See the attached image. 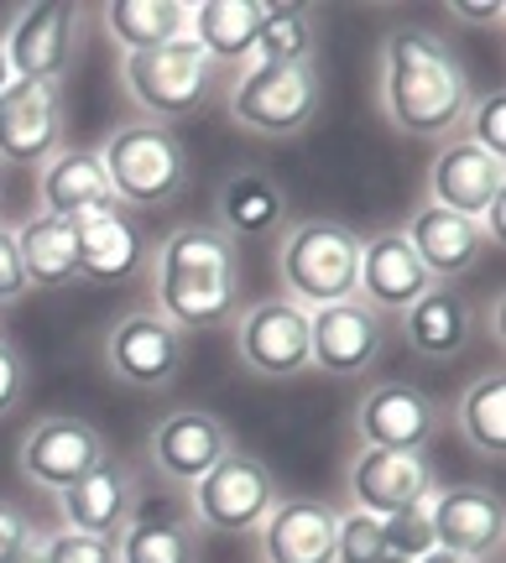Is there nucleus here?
Returning <instances> with one entry per match:
<instances>
[{"mask_svg": "<svg viewBox=\"0 0 506 563\" xmlns=\"http://www.w3.org/2000/svg\"><path fill=\"white\" fill-rule=\"evenodd\" d=\"M283 501L277 496V481L256 454L245 449H230L199 485H194V522L209 527V532H256L266 522V511Z\"/></svg>", "mask_w": 506, "mask_h": 563, "instance_id": "nucleus-9", "label": "nucleus"}, {"mask_svg": "<svg viewBox=\"0 0 506 563\" xmlns=\"http://www.w3.org/2000/svg\"><path fill=\"white\" fill-rule=\"evenodd\" d=\"M74 241H79V277L89 282H131L146 262V230L125 203L74 220Z\"/></svg>", "mask_w": 506, "mask_h": 563, "instance_id": "nucleus-22", "label": "nucleus"}, {"mask_svg": "<svg viewBox=\"0 0 506 563\" xmlns=\"http://www.w3.org/2000/svg\"><path fill=\"white\" fill-rule=\"evenodd\" d=\"M105 32L125 53H146V47H163L173 37H188V5H178V0H110Z\"/></svg>", "mask_w": 506, "mask_h": 563, "instance_id": "nucleus-30", "label": "nucleus"}, {"mask_svg": "<svg viewBox=\"0 0 506 563\" xmlns=\"http://www.w3.org/2000/svg\"><path fill=\"white\" fill-rule=\"evenodd\" d=\"M11 84V63H6V47H0V89Z\"/></svg>", "mask_w": 506, "mask_h": 563, "instance_id": "nucleus-43", "label": "nucleus"}, {"mask_svg": "<svg viewBox=\"0 0 506 563\" xmlns=\"http://www.w3.org/2000/svg\"><path fill=\"white\" fill-rule=\"evenodd\" d=\"M433 277L424 272V262L413 256L403 230H382L361 241V277H355V298L371 302L376 313H407L413 302L424 298Z\"/></svg>", "mask_w": 506, "mask_h": 563, "instance_id": "nucleus-18", "label": "nucleus"}, {"mask_svg": "<svg viewBox=\"0 0 506 563\" xmlns=\"http://www.w3.org/2000/svg\"><path fill=\"white\" fill-rule=\"evenodd\" d=\"M403 235H407V245H413V256L424 262L428 277L444 282V287H454V277L475 272V266H481V256L491 251L481 220L449 214V209H439V203H424Z\"/></svg>", "mask_w": 506, "mask_h": 563, "instance_id": "nucleus-20", "label": "nucleus"}, {"mask_svg": "<svg viewBox=\"0 0 506 563\" xmlns=\"http://www.w3.org/2000/svg\"><path fill=\"white\" fill-rule=\"evenodd\" d=\"M334 522L340 511L324 501H277L266 511L262 532V559L266 563H334Z\"/></svg>", "mask_w": 506, "mask_h": 563, "instance_id": "nucleus-26", "label": "nucleus"}, {"mask_svg": "<svg viewBox=\"0 0 506 563\" xmlns=\"http://www.w3.org/2000/svg\"><path fill=\"white\" fill-rule=\"evenodd\" d=\"M21 245V266L32 292H58L68 282H79V241H74V224L53 220V214H32L16 230Z\"/></svg>", "mask_w": 506, "mask_h": 563, "instance_id": "nucleus-29", "label": "nucleus"}, {"mask_svg": "<svg viewBox=\"0 0 506 563\" xmlns=\"http://www.w3.org/2000/svg\"><path fill=\"white\" fill-rule=\"evenodd\" d=\"M0 199H6V188H0Z\"/></svg>", "mask_w": 506, "mask_h": 563, "instance_id": "nucleus-45", "label": "nucleus"}, {"mask_svg": "<svg viewBox=\"0 0 506 563\" xmlns=\"http://www.w3.org/2000/svg\"><path fill=\"white\" fill-rule=\"evenodd\" d=\"M314 42H319V26H314V11H308V5H272L262 21V32H256L251 63H272V68L314 63Z\"/></svg>", "mask_w": 506, "mask_h": 563, "instance_id": "nucleus-32", "label": "nucleus"}, {"mask_svg": "<svg viewBox=\"0 0 506 563\" xmlns=\"http://www.w3.org/2000/svg\"><path fill=\"white\" fill-rule=\"evenodd\" d=\"M136 501H142V496H136V475H131L121 460H105V464H95L79 485L63 490L58 511H63V527H68V532L116 538Z\"/></svg>", "mask_w": 506, "mask_h": 563, "instance_id": "nucleus-25", "label": "nucleus"}, {"mask_svg": "<svg viewBox=\"0 0 506 563\" xmlns=\"http://www.w3.org/2000/svg\"><path fill=\"white\" fill-rule=\"evenodd\" d=\"M68 136L63 84L11 79L0 89V167H47Z\"/></svg>", "mask_w": 506, "mask_h": 563, "instance_id": "nucleus-8", "label": "nucleus"}, {"mask_svg": "<svg viewBox=\"0 0 506 563\" xmlns=\"http://www.w3.org/2000/svg\"><path fill=\"white\" fill-rule=\"evenodd\" d=\"M121 563H204V527L173 501H136L116 532Z\"/></svg>", "mask_w": 506, "mask_h": 563, "instance_id": "nucleus-19", "label": "nucleus"}, {"mask_svg": "<svg viewBox=\"0 0 506 563\" xmlns=\"http://www.w3.org/2000/svg\"><path fill=\"white\" fill-rule=\"evenodd\" d=\"M277 277H283V298L314 308L355 298V277H361V235L340 220H298L283 230V251H277Z\"/></svg>", "mask_w": 506, "mask_h": 563, "instance_id": "nucleus-4", "label": "nucleus"}, {"mask_svg": "<svg viewBox=\"0 0 506 563\" xmlns=\"http://www.w3.org/2000/svg\"><path fill=\"white\" fill-rule=\"evenodd\" d=\"M428 194L449 209V214H465V220H481L486 214V203L496 194H506V167L496 157H486L481 146H470L465 136H454L439 146V157L428 167Z\"/></svg>", "mask_w": 506, "mask_h": 563, "instance_id": "nucleus-21", "label": "nucleus"}, {"mask_svg": "<svg viewBox=\"0 0 506 563\" xmlns=\"http://www.w3.org/2000/svg\"><path fill=\"white\" fill-rule=\"evenodd\" d=\"M449 11L465 26H502V0H454Z\"/></svg>", "mask_w": 506, "mask_h": 563, "instance_id": "nucleus-40", "label": "nucleus"}, {"mask_svg": "<svg viewBox=\"0 0 506 563\" xmlns=\"http://www.w3.org/2000/svg\"><path fill=\"white\" fill-rule=\"evenodd\" d=\"M230 449H235V439H230V428H224L215 412L178 407V412H167V418L152 428L146 460L157 464V475H167L173 485H188V490H194Z\"/></svg>", "mask_w": 506, "mask_h": 563, "instance_id": "nucleus-16", "label": "nucleus"}, {"mask_svg": "<svg viewBox=\"0 0 506 563\" xmlns=\"http://www.w3.org/2000/svg\"><path fill=\"white\" fill-rule=\"evenodd\" d=\"M460 125H465L470 146H481V152H486V157H496V162L506 157V95H502V89L475 95Z\"/></svg>", "mask_w": 506, "mask_h": 563, "instance_id": "nucleus-34", "label": "nucleus"}, {"mask_svg": "<svg viewBox=\"0 0 506 563\" xmlns=\"http://www.w3.org/2000/svg\"><path fill=\"white\" fill-rule=\"evenodd\" d=\"M428 522H433V543L449 553H470V559L502 553L506 511L502 496L486 485H439L428 496Z\"/></svg>", "mask_w": 506, "mask_h": 563, "instance_id": "nucleus-17", "label": "nucleus"}, {"mask_svg": "<svg viewBox=\"0 0 506 563\" xmlns=\"http://www.w3.org/2000/svg\"><path fill=\"white\" fill-rule=\"evenodd\" d=\"M382 563H407V559H397V553H386V559Z\"/></svg>", "mask_w": 506, "mask_h": 563, "instance_id": "nucleus-44", "label": "nucleus"}, {"mask_svg": "<svg viewBox=\"0 0 506 563\" xmlns=\"http://www.w3.org/2000/svg\"><path fill=\"white\" fill-rule=\"evenodd\" d=\"M235 355L256 382H298L308 365V308L293 298H256L235 319Z\"/></svg>", "mask_w": 506, "mask_h": 563, "instance_id": "nucleus-7", "label": "nucleus"}, {"mask_svg": "<svg viewBox=\"0 0 506 563\" xmlns=\"http://www.w3.org/2000/svg\"><path fill=\"white\" fill-rule=\"evenodd\" d=\"M157 302L163 319L183 334H209L241 319L245 308V262L241 245L220 224H178L157 245Z\"/></svg>", "mask_w": 506, "mask_h": 563, "instance_id": "nucleus-1", "label": "nucleus"}, {"mask_svg": "<svg viewBox=\"0 0 506 563\" xmlns=\"http://www.w3.org/2000/svg\"><path fill=\"white\" fill-rule=\"evenodd\" d=\"M105 365L125 386H173L178 371L188 365V334L173 329L163 313H125L105 334Z\"/></svg>", "mask_w": 506, "mask_h": 563, "instance_id": "nucleus-13", "label": "nucleus"}, {"mask_svg": "<svg viewBox=\"0 0 506 563\" xmlns=\"http://www.w3.org/2000/svg\"><path fill=\"white\" fill-rule=\"evenodd\" d=\"M382 538H386V553H397V559L418 563L433 553V522H428V501L424 506H407L397 517H382Z\"/></svg>", "mask_w": 506, "mask_h": 563, "instance_id": "nucleus-35", "label": "nucleus"}, {"mask_svg": "<svg viewBox=\"0 0 506 563\" xmlns=\"http://www.w3.org/2000/svg\"><path fill=\"white\" fill-rule=\"evenodd\" d=\"M418 563H491V559H470V553H449V548H433L428 559H418Z\"/></svg>", "mask_w": 506, "mask_h": 563, "instance_id": "nucleus-41", "label": "nucleus"}, {"mask_svg": "<svg viewBox=\"0 0 506 563\" xmlns=\"http://www.w3.org/2000/svg\"><path fill=\"white\" fill-rule=\"evenodd\" d=\"M439 490V475L428 454H407V449H355L350 460V501L355 511L371 517H397L407 506H424Z\"/></svg>", "mask_w": 506, "mask_h": 563, "instance_id": "nucleus-14", "label": "nucleus"}, {"mask_svg": "<svg viewBox=\"0 0 506 563\" xmlns=\"http://www.w3.org/2000/svg\"><path fill=\"white\" fill-rule=\"evenodd\" d=\"M209 79H215V63L204 58V47L194 37H173L163 47H146V53H125L121 58V84L125 95L136 100L142 121H183L209 100Z\"/></svg>", "mask_w": 506, "mask_h": 563, "instance_id": "nucleus-5", "label": "nucleus"}, {"mask_svg": "<svg viewBox=\"0 0 506 563\" xmlns=\"http://www.w3.org/2000/svg\"><path fill=\"white\" fill-rule=\"evenodd\" d=\"M215 214H220V230L235 245H256L272 241L287 230V194L283 183L262 173V167H235L230 178L220 183V199H215Z\"/></svg>", "mask_w": 506, "mask_h": 563, "instance_id": "nucleus-23", "label": "nucleus"}, {"mask_svg": "<svg viewBox=\"0 0 506 563\" xmlns=\"http://www.w3.org/2000/svg\"><path fill=\"white\" fill-rule=\"evenodd\" d=\"M100 162L125 209H167L188 188V146L163 121H121L100 146Z\"/></svg>", "mask_w": 506, "mask_h": 563, "instance_id": "nucleus-3", "label": "nucleus"}, {"mask_svg": "<svg viewBox=\"0 0 506 563\" xmlns=\"http://www.w3.org/2000/svg\"><path fill=\"white\" fill-rule=\"evenodd\" d=\"M403 334L413 344V355H424V361H454L475 340V308L454 287L433 282L424 298L403 313Z\"/></svg>", "mask_w": 506, "mask_h": 563, "instance_id": "nucleus-27", "label": "nucleus"}, {"mask_svg": "<svg viewBox=\"0 0 506 563\" xmlns=\"http://www.w3.org/2000/svg\"><path fill=\"white\" fill-rule=\"evenodd\" d=\"M355 433L365 449H407L424 454L439 433V402L413 382H376L355 402Z\"/></svg>", "mask_w": 506, "mask_h": 563, "instance_id": "nucleus-15", "label": "nucleus"}, {"mask_svg": "<svg viewBox=\"0 0 506 563\" xmlns=\"http://www.w3.org/2000/svg\"><path fill=\"white\" fill-rule=\"evenodd\" d=\"M79 32L84 16L79 5H26L11 32H6V63H11V79H32V84H63L79 63Z\"/></svg>", "mask_w": 506, "mask_h": 563, "instance_id": "nucleus-12", "label": "nucleus"}, {"mask_svg": "<svg viewBox=\"0 0 506 563\" xmlns=\"http://www.w3.org/2000/svg\"><path fill=\"white\" fill-rule=\"evenodd\" d=\"M42 563H121L116 559V538H89V532H53L42 543Z\"/></svg>", "mask_w": 506, "mask_h": 563, "instance_id": "nucleus-36", "label": "nucleus"}, {"mask_svg": "<svg viewBox=\"0 0 506 563\" xmlns=\"http://www.w3.org/2000/svg\"><path fill=\"white\" fill-rule=\"evenodd\" d=\"M266 11H272V0H209V5L188 11V37L199 42L209 63L245 68Z\"/></svg>", "mask_w": 506, "mask_h": 563, "instance_id": "nucleus-28", "label": "nucleus"}, {"mask_svg": "<svg viewBox=\"0 0 506 563\" xmlns=\"http://www.w3.org/2000/svg\"><path fill=\"white\" fill-rule=\"evenodd\" d=\"M382 559H386L382 517L340 511V522H334V563H382Z\"/></svg>", "mask_w": 506, "mask_h": 563, "instance_id": "nucleus-33", "label": "nucleus"}, {"mask_svg": "<svg viewBox=\"0 0 506 563\" xmlns=\"http://www.w3.org/2000/svg\"><path fill=\"white\" fill-rule=\"evenodd\" d=\"M324 104L319 63H251L230 89V121L256 131V136H304Z\"/></svg>", "mask_w": 506, "mask_h": 563, "instance_id": "nucleus-6", "label": "nucleus"}, {"mask_svg": "<svg viewBox=\"0 0 506 563\" xmlns=\"http://www.w3.org/2000/svg\"><path fill=\"white\" fill-rule=\"evenodd\" d=\"M465 63L439 32L397 26L382 42V110L407 136H449L470 110Z\"/></svg>", "mask_w": 506, "mask_h": 563, "instance_id": "nucleus-2", "label": "nucleus"}, {"mask_svg": "<svg viewBox=\"0 0 506 563\" xmlns=\"http://www.w3.org/2000/svg\"><path fill=\"white\" fill-rule=\"evenodd\" d=\"M386 319L361 298L329 302L308 313V365L324 371L334 382H355L382 361Z\"/></svg>", "mask_w": 506, "mask_h": 563, "instance_id": "nucleus-11", "label": "nucleus"}, {"mask_svg": "<svg viewBox=\"0 0 506 563\" xmlns=\"http://www.w3.org/2000/svg\"><path fill=\"white\" fill-rule=\"evenodd\" d=\"M110 460V443L95 422L84 418H68V412H53V418L32 422L21 433V449H16V464L21 475L37 485V490H53L63 496L68 485H79L95 464Z\"/></svg>", "mask_w": 506, "mask_h": 563, "instance_id": "nucleus-10", "label": "nucleus"}, {"mask_svg": "<svg viewBox=\"0 0 506 563\" xmlns=\"http://www.w3.org/2000/svg\"><path fill=\"white\" fill-rule=\"evenodd\" d=\"M116 188L105 178L100 152H84V146H63L58 157L37 173V209L53 220H84V214H100L116 209Z\"/></svg>", "mask_w": 506, "mask_h": 563, "instance_id": "nucleus-24", "label": "nucleus"}, {"mask_svg": "<svg viewBox=\"0 0 506 563\" xmlns=\"http://www.w3.org/2000/svg\"><path fill=\"white\" fill-rule=\"evenodd\" d=\"M32 538H37V532H32V517H26L16 501L0 496V563H11Z\"/></svg>", "mask_w": 506, "mask_h": 563, "instance_id": "nucleus-39", "label": "nucleus"}, {"mask_svg": "<svg viewBox=\"0 0 506 563\" xmlns=\"http://www.w3.org/2000/svg\"><path fill=\"white\" fill-rule=\"evenodd\" d=\"M11 563H42V543H37V538H32V543L21 548V553H16V559H11Z\"/></svg>", "mask_w": 506, "mask_h": 563, "instance_id": "nucleus-42", "label": "nucleus"}, {"mask_svg": "<svg viewBox=\"0 0 506 563\" xmlns=\"http://www.w3.org/2000/svg\"><path fill=\"white\" fill-rule=\"evenodd\" d=\"M460 439L481 454V460H506V382L502 371H486L465 386L460 397Z\"/></svg>", "mask_w": 506, "mask_h": 563, "instance_id": "nucleus-31", "label": "nucleus"}, {"mask_svg": "<svg viewBox=\"0 0 506 563\" xmlns=\"http://www.w3.org/2000/svg\"><path fill=\"white\" fill-rule=\"evenodd\" d=\"M21 298H32V282H26V266H21L16 230L0 224V308H11Z\"/></svg>", "mask_w": 506, "mask_h": 563, "instance_id": "nucleus-37", "label": "nucleus"}, {"mask_svg": "<svg viewBox=\"0 0 506 563\" xmlns=\"http://www.w3.org/2000/svg\"><path fill=\"white\" fill-rule=\"evenodd\" d=\"M26 397V355L0 334V418H11Z\"/></svg>", "mask_w": 506, "mask_h": 563, "instance_id": "nucleus-38", "label": "nucleus"}]
</instances>
